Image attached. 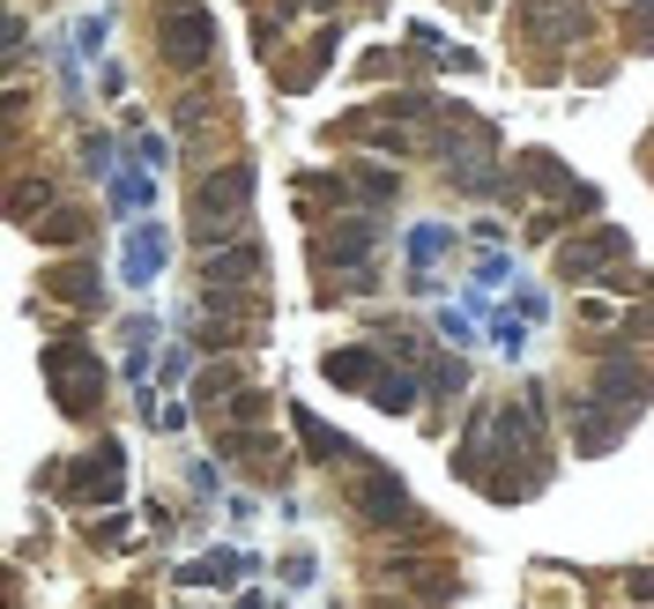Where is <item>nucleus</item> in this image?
<instances>
[{"label": "nucleus", "mask_w": 654, "mask_h": 609, "mask_svg": "<svg viewBox=\"0 0 654 609\" xmlns=\"http://www.w3.org/2000/svg\"><path fill=\"white\" fill-rule=\"evenodd\" d=\"M45 372L60 387V402H68V416H90V402H98V357L82 342H60V349H45Z\"/></svg>", "instance_id": "nucleus-1"}, {"label": "nucleus", "mask_w": 654, "mask_h": 609, "mask_svg": "<svg viewBox=\"0 0 654 609\" xmlns=\"http://www.w3.org/2000/svg\"><path fill=\"white\" fill-rule=\"evenodd\" d=\"M156 261H164V238H156V231H142V238L126 245V283H150Z\"/></svg>", "instance_id": "nucleus-4"}, {"label": "nucleus", "mask_w": 654, "mask_h": 609, "mask_svg": "<svg viewBox=\"0 0 654 609\" xmlns=\"http://www.w3.org/2000/svg\"><path fill=\"white\" fill-rule=\"evenodd\" d=\"M246 194H253L246 171H216V179L202 186V201H194V223H202V238L216 231V216H224V209H246Z\"/></svg>", "instance_id": "nucleus-3"}, {"label": "nucleus", "mask_w": 654, "mask_h": 609, "mask_svg": "<svg viewBox=\"0 0 654 609\" xmlns=\"http://www.w3.org/2000/svg\"><path fill=\"white\" fill-rule=\"evenodd\" d=\"M327 379H335V387H372L379 372H372L365 349H350V357H327Z\"/></svg>", "instance_id": "nucleus-5"}, {"label": "nucleus", "mask_w": 654, "mask_h": 609, "mask_svg": "<svg viewBox=\"0 0 654 609\" xmlns=\"http://www.w3.org/2000/svg\"><path fill=\"white\" fill-rule=\"evenodd\" d=\"M164 52L186 60V68H202L208 52H216V23H208V8H194V0L164 8Z\"/></svg>", "instance_id": "nucleus-2"}]
</instances>
